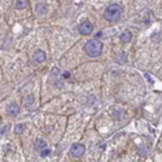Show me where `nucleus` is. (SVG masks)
Returning a JSON list of instances; mask_svg holds the SVG:
<instances>
[{
    "mask_svg": "<svg viewBox=\"0 0 162 162\" xmlns=\"http://www.w3.org/2000/svg\"><path fill=\"white\" fill-rule=\"evenodd\" d=\"M84 51L90 57H97V56L101 55L103 44L97 39H91L84 44Z\"/></svg>",
    "mask_w": 162,
    "mask_h": 162,
    "instance_id": "2",
    "label": "nucleus"
},
{
    "mask_svg": "<svg viewBox=\"0 0 162 162\" xmlns=\"http://www.w3.org/2000/svg\"><path fill=\"white\" fill-rule=\"evenodd\" d=\"M26 5H27V0H16L14 3V7L17 9H23L26 8Z\"/></svg>",
    "mask_w": 162,
    "mask_h": 162,
    "instance_id": "9",
    "label": "nucleus"
},
{
    "mask_svg": "<svg viewBox=\"0 0 162 162\" xmlns=\"http://www.w3.org/2000/svg\"><path fill=\"white\" fill-rule=\"evenodd\" d=\"M92 31H93V26H92L91 22L86 21V22L79 25V33L82 34V35H90Z\"/></svg>",
    "mask_w": 162,
    "mask_h": 162,
    "instance_id": "4",
    "label": "nucleus"
},
{
    "mask_svg": "<svg viewBox=\"0 0 162 162\" xmlns=\"http://www.w3.org/2000/svg\"><path fill=\"white\" fill-rule=\"evenodd\" d=\"M152 39L156 42V43H160L161 42V33H154L152 35Z\"/></svg>",
    "mask_w": 162,
    "mask_h": 162,
    "instance_id": "13",
    "label": "nucleus"
},
{
    "mask_svg": "<svg viewBox=\"0 0 162 162\" xmlns=\"http://www.w3.org/2000/svg\"><path fill=\"white\" fill-rule=\"evenodd\" d=\"M69 77H70V74H69V73H65V74H64V78H65V79H66V78H69Z\"/></svg>",
    "mask_w": 162,
    "mask_h": 162,
    "instance_id": "15",
    "label": "nucleus"
},
{
    "mask_svg": "<svg viewBox=\"0 0 162 162\" xmlns=\"http://www.w3.org/2000/svg\"><path fill=\"white\" fill-rule=\"evenodd\" d=\"M40 154H42V157H46L47 154H49V151L47 149V151H40Z\"/></svg>",
    "mask_w": 162,
    "mask_h": 162,
    "instance_id": "14",
    "label": "nucleus"
},
{
    "mask_svg": "<svg viewBox=\"0 0 162 162\" xmlns=\"http://www.w3.org/2000/svg\"><path fill=\"white\" fill-rule=\"evenodd\" d=\"M25 128H26V126H25L23 123H20V124H17V126L14 127V132L18 134V135H21L25 131Z\"/></svg>",
    "mask_w": 162,
    "mask_h": 162,
    "instance_id": "11",
    "label": "nucleus"
},
{
    "mask_svg": "<svg viewBox=\"0 0 162 162\" xmlns=\"http://www.w3.org/2000/svg\"><path fill=\"white\" fill-rule=\"evenodd\" d=\"M7 113L10 117H14V115H17L18 113H20V108H18L17 104H10L9 107L7 108Z\"/></svg>",
    "mask_w": 162,
    "mask_h": 162,
    "instance_id": "6",
    "label": "nucleus"
},
{
    "mask_svg": "<svg viewBox=\"0 0 162 162\" xmlns=\"http://www.w3.org/2000/svg\"><path fill=\"white\" fill-rule=\"evenodd\" d=\"M119 38H121V40H122L123 43H128L130 40L132 39V34L130 33V31H123Z\"/></svg>",
    "mask_w": 162,
    "mask_h": 162,
    "instance_id": "8",
    "label": "nucleus"
},
{
    "mask_svg": "<svg viewBox=\"0 0 162 162\" xmlns=\"http://www.w3.org/2000/svg\"><path fill=\"white\" fill-rule=\"evenodd\" d=\"M122 7L121 5H118V4H111L109 5V7L105 9V20L109 21V22H117V21H119L121 20V17H122Z\"/></svg>",
    "mask_w": 162,
    "mask_h": 162,
    "instance_id": "1",
    "label": "nucleus"
},
{
    "mask_svg": "<svg viewBox=\"0 0 162 162\" xmlns=\"http://www.w3.org/2000/svg\"><path fill=\"white\" fill-rule=\"evenodd\" d=\"M84 152H86V147L83 144H73L71 148H70L71 156L73 157H77V158L82 157V156L84 154Z\"/></svg>",
    "mask_w": 162,
    "mask_h": 162,
    "instance_id": "3",
    "label": "nucleus"
},
{
    "mask_svg": "<svg viewBox=\"0 0 162 162\" xmlns=\"http://www.w3.org/2000/svg\"><path fill=\"white\" fill-rule=\"evenodd\" d=\"M34 100H35L34 96H33V95H29L26 99H25V105H27V107H31V104L34 103Z\"/></svg>",
    "mask_w": 162,
    "mask_h": 162,
    "instance_id": "12",
    "label": "nucleus"
},
{
    "mask_svg": "<svg viewBox=\"0 0 162 162\" xmlns=\"http://www.w3.org/2000/svg\"><path fill=\"white\" fill-rule=\"evenodd\" d=\"M115 61L118 62V64H126V62H127V56H126V53L118 55V57L115 59Z\"/></svg>",
    "mask_w": 162,
    "mask_h": 162,
    "instance_id": "10",
    "label": "nucleus"
},
{
    "mask_svg": "<svg viewBox=\"0 0 162 162\" xmlns=\"http://www.w3.org/2000/svg\"><path fill=\"white\" fill-rule=\"evenodd\" d=\"M35 151H38V152H40V151H43V149H46L47 148V143L43 140V139H38L35 141Z\"/></svg>",
    "mask_w": 162,
    "mask_h": 162,
    "instance_id": "7",
    "label": "nucleus"
},
{
    "mask_svg": "<svg viewBox=\"0 0 162 162\" xmlns=\"http://www.w3.org/2000/svg\"><path fill=\"white\" fill-rule=\"evenodd\" d=\"M46 59H47V55H46V52L44 51H42V49H38L35 53H34V61L35 62H43V61H46Z\"/></svg>",
    "mask_w": 162,
    "mask_h": 162,
    "instance_id": "5",
    "label": "nucleus"
}]
</instances>
